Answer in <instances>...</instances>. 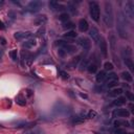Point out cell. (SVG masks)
Masks as SVG:
<instances>
[{"mask_svg": "<svg viewBox=\"0 0 134 134\" xmlns=\"http://www.w3.org/2000/svg\"><path fill=\"white\" fill-rule=\"evenodd\" d=\"M59 19L62 21V22L65 23V22H67V21H69V15L67 13H63L59 16Z\"/></svg>", "mask_w": 134, "mask_h": 134, "instance_id": "cell-32", "label": "cell"}, {"mask_svg": "<svg viewBox=\"0 0 134 134\" xmlns=\"http://www.w3.org/2000/svg\"><path fill=\"white\" fill-rule=\"evenodd\" d=\"M77 37V34L74 31H68L66 34H64V38L66 39H74Z\"/></svg>", "mask_w": 134, "mask_h": 134, "instance_id": "cell-28", "label": "cell"}, {"mask_svg": "<svg viewBox=\"0 0 134 134\" xmlns=\"http://www.w3.org/2000/svg\"><path fill=\"white\" fill-rule=\"evenodd\" d=\"M48 5H49V9H50L51 11H63V10H65V6L59 4V2H57V1H50Z\"/></svg>", "mask_w": 134, "mask_h": 134, "instance_id": "cell-14", "label": "cell"}, {"mask_svg": "<svg viewBox=\"0 0 134 134\" xmlns=\"http://www.w3.org/2000/svg\"><path fill=\"white\" fill-rule=\"evenodd\" d=\"M118 85V81H112V82H108V83H106V85H105V88H113V87H116Z\"/></svg>", "mask_w": 134, "mask_h": 134, "instance_id": "cell-30", "label": "cell"}, {"mask_svg": "<svg viewBox=\"0 0 134 134\" xmlns=\"http://www.w3.org/2000/svg\"><path fill=\"white\" fill-rule=\"evenodd\" d=\"M35 45H36V40H35V39H30V40L25 41L24 43L22 44V47H23V48H26V49H29V48L34 47Z\"/></svg>", "mask_w": 134, "mask_h": 134, "instance_id": "cell-20", "label": "cell"}, {"mask_svg": "<svg viewBox=\"0 0 134 134\" xmlns=\"http://www.w3.org/2000/svg\"><path fill=\"white\" fill-rule=\"evenodd\" d=\"M106 75H107V73H106L105 70H101V71L96 72V76H95V80L97 83H102L105 81L106 79Z\"/></svg>", "mask_w": 134, "mask_h": 134, "instance_id": "cell-17", "label": "cell"}, {"mask_svg": "<svg viewBox=\"0 0 134 134\" xmlns=\"http://www.w3.org/2000/svg\"><path fill=\"white\" fill-rule=\"evenodd\" d=\"M89 29V24L87 22L86 19H80L79 21V30L82 32V33H85L87 32Z\"/></svg>", "mask_w": 134, "mask_h": 134, "instance_id": "cell-15", "label": "cell"}, {"mask_svg": "<svg viewBox=\"0 0 134 134\" xmlns=\"http://www.w3.org/2000/svg\"><path fill=\"white\" fill-rule=\"evenodd\" d=\"M123 93V89L122 88H114V89H111L109 92H108V95L110 97H117Z\"/></svg>", "mask_w": 134, "mask_h": 134, "instance_id": "cell-16", "label": "cell"}, {"mask_svg": "<svg viewBox=\"0 0 134 134\" xmlns=\"http://www.w3.org/2000/svg\"><path fill=\"white\" fill-rule=\"evenodd\" d=\"M122 77H123V79H124L126 82H132V81H133V77H132L131 73L128 72V71H123V72H122Z\"/></svg>", "mask_w": 134, "mask_h": 134, "instance_id": "cell-26", "label": "cell"}, {"mask_svg": "<svg viewBox=\"0 0 134 134\" xmlns=\"http://www.w3.org/2000/svg\"><path fill=\"white\" fill-rule=\"evenodd\" d=\"M3 57V49L0 48V59H1Z\"/></svg>", "mask_w": 134, "mask_h": 134, "instance_id": "cell-45", "label": "cell"}, {"mask_svg": "<svg viewBox=\"0 0 134 134\" xmlns=\"http://www.w3.org/2000/svg\"><path fill=\"white\" fill-rule=\"evenodd\" d=\"M103 21L105 25L107 27H112L114 23V18H113V10H112V4L108 1L105 2V13Z\"/></svg>", "mask_w": 134, "mask_h": 134, "instance_id": "cell-3", "label": "cell"}, {"mask_svg": "<svg viewBox=\"0 0 134 134\" xmlns=\"http://www.w3.org/2000/svg\"><path fill=\"white\" fill-rule=\"evenodd\" d=\"M88 64H89V63H88V61L87 60H84V61H82V63H81V65H80V69L81 70H84V69H86L87 68V66H88Z\"/></svg>", "mask_w": 134, "mask_h": 134, "instance_id": "cell-36", "label": "cell"}, {"mask_svg": "<svg viewBox=\"0 0 134 134\" xmlns=\"http://www.w3.org/2000/svg\"><path fill=\"white\" fill-rule=\"evenodd\" d=\"M94 134H98V133H94Z\"/></svg>", "mask_w": 134, "mask_h": 134, "instance_id": "cell-48", "label": "cell"}, {"mask_svg": "<svg viewBox=\"0 0 134 134\" xmlns=\"http://www.w3.org/2000/svg\"><path fill=\"white\" fill-rule=\"evenodd\" d=\"M73 27H74V24L72 22H69V21H67V22L63 24V29H65V30H71Z\"/></svg>", "mask_w": 134, "mask_h": 134, "instance_id": "cell-34", "label": "cell"}, {"mask_svg": "<svg viewBox=\"0 0 134 134\" xmlns=\"http://www.w3.org/2000/svg\"><path fill=\"white\" fill-rule=\"evenodd\" d=\"M106 83L108 82H112V81H118V77H117V74L114 73V72H111L109 74L106 75V79H105Z\"/></svg>", "mask_w": 134, "mask_h": 134, "instance_id": "cell-21", "label": "cell"}, {"mask_svg": "<svg viewBox=\"0 0 134 134\" xmlns=\"http://www.w3.org/2000/svg\"><path fill=\"white\" fill-rule=\"evenodd\" d=\"M95 116H96V112L93 111V110H90V111L88 112V114H87V117H88V118H93V117H95Z\"/></svg>", "mask_w": 134, "mask_h": 134, "instance_id": "cell-39", "label": "cell"}, {"mask_svg": "<svg viewBox=\"0 0 134 134\" xmlns=\"http://www.w3.org/2000/svg\"><path fill=\"white\" fill-rule=\"evenodd\" d=\"M89 11H90L91 18L97 22L101 17V11H100V5H98V3L95 1L89 2Z\"/></svg>", "mask_w": 134, "mask_h": 134, "instance_id": "cell-4", "label": "cell"}, {"mask_svg": "<svg viewBox=\"0 0 134 134\" xmlns=\"http://www.w3.org/2000/svg\"><path fill=\"white\" fill-rule=\"evenodd\" d=\"M16 103L20 106H25L26 104V100H25V97L22 95V94H19L17 97H16Z\"/></svg>", "mask_w": 134, "mask_h": 134, "instance_id": "cell-27", "label": "cell"}, {"mask_svg": "<svg viewBox=\"0 0 134 134\" xmlns=\"http://www.w3.org/2000/svg\"><path fill=\"white\" fill-rule=\"evenodd\" d=\"M46 22H47L46 15H39V16H37L36 18H35V20H34V23L36 24V25H38V26L44 25Z\"/></svg>", "mask_w": 134, "mask_h": 134, "instance_id": "cell-13", "label": "cell"}, {"mask_svg": "<svg viewBox=\"0 0 134 134\" xmlns=\"http://www.w3.org/2000/svg\"><path fill=\"white\" fill-rule=\"evenodd\" d=\"M71 109L67 105H65L62 101H59L56 103V105L52 108V113L56 116H68L71 114Z\"/></svg>", "mask_w": 134, "mask_h": 134, "instance_id": "cell-2", "label": "cell"}, {"mask_svg": "<svg viewBox=\"0 0 134 134\" xmlns=\"http://www.w3.org/2000/svg\"><path fill=\"white\" fill-rule=\"evenodd\" d=\"M98 45H100V49H101L102 55L106 58L108 56V44H107V42H106V40L104 38H101V41H100V43H98Z\"/></svg>", "mask_w": 134, "mask_h": 134, "instance_id": "cell-12", "label": "cell"}, {"mask_svg": "<svg viewBox=\"0 0 134 134\" xmlns=\"http://www.w3.org/2000/svg\"><path fill=\"white\" fill-rule=\"evenodd\" d=\"M97 65L95 64V63H89L88 66H87V70L89 71V73H95L97 71Z\"/></svg>", "mask_w": 134, "mask_h": 134, "instance_id": "cell-23", "label": "cell"}, {"mask_svg": "<svg viewBox=\"0 0 134 134\" xmlns=\"http://www.w3.org/2000/svg\"><path fill=\"white\" fill-rule=\"evenodd\" d=\"M125 13L127 17L129 19H133L134 18V3L132 0H129L127 1L125 4Z\"/></svg>", "mask_w": 134, "mask_h": 134, "instance_id": "cell-6", "label": "cell"}, {"mask_svg": "<svg viewBox=\"0 0 134 134\" xmlns=\"http://www.w3.org/2000/svg\"><path fill=\"white\" fill-rule=\"evenodd\" d=\"M33 34L31 32H17L14 35V38L18 41H21V40H24V39H30L32 38Z\"/></svg>", "mask_w": 134, "mask_h": 134, "instance_id": "cell-9", "label": "cell"}, {"mask_svg": "<svg viewBox=\"0 0 134 134\" xmlns=\"http://www.w3.org/2000/svg\"><path fill=\"white\" fill-rule=\"evenodd\" d=\"M126 97H123V96H119V97H116L115 100L112 103V106H115V107H119V106H123L126 104Z\"/></svg>", "mask_w": 134, "mask_h": 134, "instance_id": "cell-18", "label": "cell"}, {"mask_svg": "<svg viewBox=\"0 0 134 134\" xmlns=\"http://www.w3.org/2000/svg\"><path fill=\"white\" fill-rule=\"evenodd\" d=\"M10 56H11V58L13 59V61H18V52H17V49H14V50H12L10 52Z\"/></svg>", "mask_w": 134, "mask_h": 134, "instance_id": "cell-33", "label": "cell"}, {"mask_svg": "<svg viewBox=\"0 0 134 134\" xmlns=\"http://www.w3.org/2000/svg\"><path fill=\"white\" fill-rule=\"evenodd\" d=\"M113 125L117 128L118 127H130V124L127 121H124V119H116L113 122Z\"/></svg>", "mask_w": 134, "mask_h": 134, "instance_id": "cell-19", "label": "cell"}, {"mask_svg": "<svg viewBox=\"0 0 134 134\" xmlns=\"http://www.w3.org/2000/svg\"><path fill=\"white\" fill-rule=\"evenodd\" d=\"M81 96H82V97H84V98H87V95H86V94H83V93H81Z\"/></svg>", "mask_w": 134, "mask_h": 134, "instance_id": "cell-46", "label": "cell"}, {"mask_svg": "<svg viewBox=\"0 0 134 134\" xmlns=\"http://www.w3.org/2000/svg\"><path fill=\"white\" fill-rule=\"evenodd\" d=\"M113 117H130V112L127 109H115L112 112Z\"/></svg>", "mask_w": 134, "mask_h": 134, "instance_id": "cell-8", "label": "cell"}, {"mask_svg": "<svg viewBox=\"0 0 134 134\" xmlns=\"http://www.w3.org/2000/svg\"><path fill=\"white\" fill-rule=\"evenodd\" d=\"M43 5H44V3L41 2V1H32V2H30L29 4H27L25 11L29 12V13L34 14V13L39 12Z\"/></svg>", "mask_w": 134, "mask_h": 134, "instance_id": "cell-5", "label": "cell"}, {"mask_svg": "<svg viewBox=\"0 0 134 134\" xmlns=\"http://www.w3.org/2000/svg\"><path fill=\"white\" fill-rule=\"evenodd\" d=\"M60 75H61V77H62L63 80H67L68 77H69L68 73L66 71H63V70H61V71H60Z\"/></svg>", "mask_w": 134, "mask_h": 134, "instance_id": "cell-37", "label": "cell"}, {"mask_svg": "<svg viewBox=\"0 0 134 134\" xmlns=\"http://www.w3.org/2000/svg\"><path fill=\"white\" fill-rule=\"evenodd\" d=\"M126 97L129 98V101H131V102L134 101V95L130 92V91H126Z\"/></svg>", "mask_w": 134, "mask_h": 134, "instance_id": "cell-38", "label": "cell"}, {"mask_svg": "<svg viewBox=\"0 0 134 134\" xmlns=\"http://www.w3.org/2000/svg\"><path fill=\"white\" fill-rule=\"evenodd\" d=\"M3 3H4V2H3V1H0V6H1V5H2V4H3Z\"/></svg>", "mask_w": 134, "mask_h": 134, "instance_id": "cell-47", "label": "cell"}, {"mask_svg": "<svg viewBox=\"0 0 134 134\" xmlns=\"http://www.w3.org/2000/svg\"><path fill=\"white\" fill-rule=\"evenodd\" d=\"M125 64H126L127 67L131 70V71L134 70V63H133L131 58H125Z\"/></svg>", "mask_w": 134, "mask_h": 134, "instance_id": "cell-25", "label": "cell"}, {"mask_svg": "<svg viewBox=\"0 0 134 134\" xmlns=\"http://www.w3.org/2000/svg\"><path fill=\"white\" fill-rule=\"evenodd\" d=\"M89 35H90V37L92 38V40L95 42V43H100V41H101V34L100 32H98V30L96 29L95 26H92L90 29V32H89Z\"/></svg>", "mask_w": 134, "mask_h": 134, "instance_id": "cell-7", "label": "cell"}, {"mask_svg": "<svg viewBox=\"0 0 134 134\" xmlns=\"http://www.w3.org/2000/svg\"><path fill=\"white\" fill-rule=\"evenodd\" d=\"M60 49H62L63 51H64V53L66 55V56H68V55H73L74 52H76V47L74 46V45H71V44H65L64 46H62V47H60Z\"/></svg>", "mask_w": 134, "mask_h": 134, "instance_id": "cell-11", "label": "cell"}, {"mask_svg": "<svg viewBox=\"0 0 134 134\" xmlns=\"http://www.w3.org/2000/svg\"><path fill=\"white\" fill-rule=\"evenodd\" d=\"M68 10L70 11V12H71L72 14H76V8H75V6L73 5V4H71V3H69V5H68Z\"/></svg>", "mask_w": 134, "mask_h": 134, "instance_id": "cell-40", "label": "cell"}, {"mask_svg": "<svg viewBox=\"0 0 134 134\" xmlns=\"http://www.w3.org/2000/svg\"><path fill=\"white\" fill-rule=\"evenodd\" d=\"M111 133H113V134H126V130L125 129H122V128H114V129H112L110 130Z\"/></svg>", "mask_w": 134, "mask_h": 134, "instance_id": "cell-31", "label": "cell"}, {"mask_svg": "<svg viewBox=\"0 0 134 134\" xmlns=\"http://www.w3.org/2000/svg\"><path fill=\"white\" fill-rule=\"evenodd\" d=\"M0 30H1V31L5 30V25H4V23L2 22V21H0Z\"/></svg>", "mask_w": 134, "mask_h": 134, "instance_id": "cell-44", "label": "cell"}, {"mask_svg": "<svg viewBox=\"0 0 134 134\" xmlns=\"http://www.w3.org/2000/svg\"><path fill=\"white\" fill-rule=\"evenodd\" d=\"M86 118H87V116L83 115V114H80V115H77V116H75L73 118L72 123L73 124H82V123H84V122L86 121Z\"/></svg>", "mask_w": 134, "mask_h": 134, "instance_id": "cell-22", "label": "cell"}, {"mask_svg": "<svg viewBox=\"0 0 134 134\" xmlns=\"http://www.w3.org/2000/svg\"><path fill=\"white\" fill-rule=\"evenodd\" d=\"M81 58H82V56H77V57H75V58H74V59H73V60H72L71 62H70V66H72L71 68L75 67V66H76L77 64H79V62H80V61L82 60Z\"/></svg>", "mask_w": 134, "mask_h": 134, "instance_id": "cell-29", "label": "cell"}, {"mask_svg": "<svg viewBox=\"0 0 134 134\" xmlns=\"http://www.w3.org/2000/svg\"><path fill=\"white\" fill-rule=\"evenodd\" d=\"M104 68L105 70H112L113 69V64L111 62H106L104 63Z\"/></svg>", "mask_w": 134, "mask_h": 134, "instance_id": "cell-35", "label": "cell"}, {"mask_svg": "<svg viewBox=\"0 0 134 134\" xmlns=\"http://www.w3.org/2000/svg\"><path fill=\"white\" fill-rule=\"evenodd\" d=\"M0 43H1L2 45H5L6 44V40L3 37H0Z\"/></svg>", "mask_w": 134, "mask_h": 134, "instance_id": "cell-43", "label": "cell"}, {"mask_svg": "<svg viewBox=\"0 0 134 134\" xmlns=\"http://www.w3.org/2000/svg\"><path fill=\"white\" fill-rule=\"evenodd\" d=\"M8 15H9V17H10L11 19H15V18H16V13L14 12V11H10Z\"/></svg>", "mask_w": 134, "mask_h": 134, "instance_id": "cell-41", "label": "cell"}, {"mask_svg": "<svg viewBox=\"0 0 134 134\" xmlns=\"http://www.w3.org/2000/svg\"><path fill=\"white\" fill-rule=\"evenodd\" d=\"M127 19H126V16L122 12L118 13L117 15V33H118V36L121 37L122 39H128L129 35H128V30H127Z\"/></svg>", "mask_w": 134, "mask_h": 134, "instance_id": "cell-1", "label": "cell"}, {"mask_svg": "<svg viewBox=\"0 0 134 134\" xmlns=\"http://www.w3.org/2000/svg\"><path fill=\"white\" fill-rule=\"evenodd\" d=\"M77 43H79L84 48V50H89V49H90L91 42L86 37H81V38H79V40H77Z\"/></svg>", "mask_w": 134, "mask_h": 134, "instance_id": "cell-10", "label": "cell"}, {"mask_svg": "<svg viewBox=\"0 0 134 134\" xmlns=\"http://www.w3.org/2000/svg\"><path fill=\"white\" fill-rule=\"evenodd\" d=\"M109 42H110V45H111L112 51H114V49H115V44H116V38H115V36H114V34H113V33H111V35H110Z\"/></svg>", "mask_w": 134, "mask_h": 134, "instance_id": "cell-24", "label": "cell"}, {"mask_svg": "<svg viewBox=\"0 0 134 134\" xmlns=\"http://www.w3.org/2000/svg\"><path fill=\"white\" fill-rule=\"evenodd\" d=\"M24 134H42V132L40 130H35V131H27Z\"/></svg>", "mask_w": 134, "mask_h": 134, "instance_id": "cell-42", "label": "cell"}]
</instances>
